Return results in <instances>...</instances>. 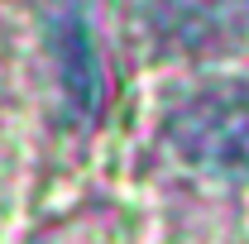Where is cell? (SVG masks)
Listing matches in <instances>:
<instances>
[{
    "label": "cell",
    "mask_w": 249,
    "mask_h": 244,
    "mask_svg": "<svg viewBox=\"0 0 249 244\" xmlns=\"http://www.w3.org/2000/svg\"><path fill=\"white\" fill-rule=\"evenodd\" d=\"M58 48H62V87L72 91L77 110H96L101 101V72H96L91 34L82 15H62L58 19Z\"/></svg>",
    "instance_id": "3"
},
{
    "label": "cell",
    "mask_w": 249,
    "mask_h": 244,
    "mask_svg": "<svg viewBox=\"0 0 249 244\" xmlns=\"http://www.w3.org/2000/svg\"><path fill=\"white\" fill-rule=\"evenodd\" d=\"M144 24L173 53H220L249 34V0H144Z\"/></svg>",
    "instance_id": "2"
},
{
    "label": "cell",
    "mask_w": 249,
    "mask_h": 244,
    "mask_svg": "<svg viewBox=\"0 0 249 244\" xmlns=\"http://www.w3.org/2000/svg\"><path fill=\"white\" fill-rule=\"evenodd\" d=\"M168 144L187 168L211 177H249V82H211L168 120Z\"/></svg>",
    "instance_id": "1"
}]
</instances>
